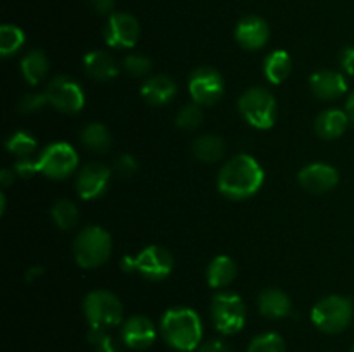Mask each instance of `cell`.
<instances>
[{
  "mask_svg": "<svg viewBox=\"0 0 354 352\" xmlns=\"http://www.w3.org/2000/svg\"><path fill=\"white\" fill-rule=\"evenodd\" d=\"M90 6L99 14H113L114 0H90Z\"/></svg>",
  "mask_w": 354,
  "mask_h": 352,
  "instance_id": "39",
  "label": "cell"
},
{
  "mask_svg": "<svg viewBox=\"0 0 354 352\" xmlns=\"http://www.w3.org/2000/svg\"><path fill=\"white\" fill-rule=\"evenodd\" d=\"M83 311L90 328L107 330L123 321V304L109 290H93L85 297Z\"/></svg>",
  "mask_w": 354,
  "mask_h": 352,
  "instance_id": "7",
  "label": "cell"
},
{
  "mask_svg": "<svg viewBox=\"0 0 354 352\" xmlns=\"http://www.w3.org/2000/svg\"><path fill=\"white\" fill-rule=\"evenodd\" d=\"M351 352H354V347H353V349H351Z\"/></svg>",
  "mask_w": 354,
  "mask_h": 352,
  "instance_id": "43",
  "label": "cell"
},
{
  "mask_svg": "<svg viewBox=\"0 0 354 352\" xmlns=\"http://www.w3.org/2000/svg\"><path fill=\"white\" fill-rule=\"evenodd\" d=\"M14 173H16L14 169H3L0 173V182H2L3 186H9L14 182Z\"/></svg>",
  "mask_w": 354,
  "mask_h": 352,
  "instance_id": "40",
  "label": "cell"
},
{
  "mask_svg": "<svg viewBox=\"0 0 354 352\" xmlns=\"http://www.w3.org/2000/svg\"><path fill=\"white\" fill-rule=\"evenodd\" d=\"M310 88L322 100H335L348 92V83L342 72L334 69H322L311 75Z\"/></svg>",
  "mask_w": 354,
  "mask_h": 352,
  "instance_id": "17",
  "label": "cell"
},
{
  "mask_svg": "<svg viewBox=\"0 0 354 352\" xmlns=\"http://www.w3.org/2000/svg\"><path fill=\"white\" fill-rule=\"evenodd\" d=\"M346 113H348L349 119H351L354 123V90H353L351 95L348 97V104H346Z\"/></svg>",
  "mask_w": 354,
  "mask_h": 352,
  "instance_id": "41",
  "label": "cell"
},
{
  "mask_svg": "<svg viewBox=\"0 0 354 352\" xmlns=\"http://www.w3.org/2000/svg\"><path fill=\"white\" fill-rule=\"evenodd\" d=\"M52 219L57 224L61 230H71L76 226L80 219L78 207L71 202V200H57V202L52 206Z\"/></svg>",
  "mask_w": 354,
  "mask_h": 352,
  "instance_id": "27",
  "label": "cell"
},
{
  "mask_svg": "<svg viewBox=\"0 0 354 352\" xmlns=\"http://www.w3.org/2000/svg\"><path fill=\"white\" fill-rule=\"evenodd\" d=\"M245 317V304L241 295L232 292H221L213 297L211 302V320L218 331L223 335H234L244 328Z\"/></svg>",
  "mask_w": 354,
  "mask_h": 352,
  "instance_id": "8",
  "label": "cell"
},
{
  "mask_svg": "<svg viewBox=\"0 0 354 352\" xmlns=\"http://www.w3.org/2000/svg\"><path fill=\"white\" fill-rule=\"evenodd\" d=\"M121 338L130 349L144 351L154 344L156 326L147 316H131L121 326Z\"/></svg>",
  "mask_w": 354,
  "mask_h": 352,
  "instance_id": "15",
  "label": "cell"
},
{
  "mask_svg": "<svg viewBox=\"0 0 354 352\" xmlns=\"http://www.w3.org/2000/svg\"><path fill=\"white\" fill-rule=\"evenodd\" d=\"M239 113L256 130H270L277 121V100L263 86H252L239 99Z\"/></svg>",
  "mask_w": 354,
  "mask_h": 352,
  "instance_id": "6",
  "label": "cell"
},
{
  "mask_svg": "<svg viewBox=\"0 0 354 352\" xmlns=\"http://www.w3.org/2000/svg\"><path fill=\"white\" fill-rule=\"evenodd\" d=\"M248 352H286V342L279 333H261L252 338Z\"/></svg>",
  "mask_w": 354,
  "mask_h": 352,
  "instance_id": "30",
  "label": "cell"
},
{
  "mask_svg": "<svg viewBox=\"0 0 354 352\" xmlns=\"http://www.w3.org/2000/svg\"><path fill=\"white\" fill-rule=\"evenodd\" d=\"M225 83L223 76L216 71V69L209 68V66H203L197 68L196 71L190 75L189 79V92L190 97L196 104L203 106H213L218 100L223 97Z\"/></svg>",
  "mask_w": 354,
  "mask_h": 352,
  "instance_id": "11",
  "label": "cell"
},
{
  "mask_svg": "<svg viewBox=\"0 0 354 352\" xmlns=\"http://www.w3.org/2000/svg\"><path fill=\"white\" fill-rule=\"evenodd\" d=\"M48 72V59L45 52L30 50L21 61V75L30 85H38Z\"/></svg>",
  "mask_w": 354,
  "mask_h": 352,
  "instance_id": "24",
  "label": "cell"
},
{
  "mask_svg": "<svg viewBox=\"0 0 354 352\" xmlns=\"http://www.w3.org/2000/svg\"><path fill=\"white\" fill-rule=\"evenodd\" d=\"M161 335L176 351L190 352L203 340V321L190 307H171L161 320Z\"/></svg>",
  "mask_w": 354,
  "mask_h": 352,
  "instance_id": "2",
  "label": "cell"
},
{
  "mask_svg": "<svg viewBox=\"0 0 354 352\" xmlns=\"http://www.w3.org/2000/svg\"><path fill=\"white\" fill-rule=\"evenodd\" d=\"M123 69L130 76H135V78H142V76L149 75L152 69L151 59H147L145 55L140 54H128L127 57L123 59Z\"/></svg>",
  "mask_w": 354,
  "mask_h": 352,
  "instance_id": "32",
  "label": "cell"
},
{
  "mask_svg": "<svg viewBox=\"0 0 354 352\" xmlns=\"http://www.w3.org/2000/svg\"><path fill=\"white\" fill-rule=\"evenodd\" d=\"M83 68L92 79L97 81H109L116 78L120 68L111 54L104 50H92L83 57Z\"/></svg>",
  "mask_w": 354,
  "mask_h": 352,
  "instance_id": "19",
  "label": "cell"
},
{
  "mask_svg": "<svg viewBox=\"0 0 354 352\" xmlns=\"http://www.w3.org/2000/svg\"><path fill=\"white\" fill-rule=\"evenodd\" d=\"M121 268L124 273H140L144 278L152 282H161L171 275L175 268V259L171 252L161 245H149L138 254L127 255L121 259Z\"/></svg>",
  "mask_w": 354,
  "mask_h": 352,
  "instance_id": "3",
  "label": "cell"
},
{
  "mask_svg": "<svg viewBox=\"0 0 354 352\" xmlns=\"http://www.w3.org/2000/svg\"><path fill=\"white\" fill-rule=\"evenodd\" d=\"M24 43V33L14 24H3L0 28V54L3 57L14 55Z\"/></svg>",
  "mask_w": 354,
  "mask_h": 352,
  "instance_id": "28",
  "label": "cell"
},
{
  "mask_svg": "<svg viewBox=\"0 0 354 352\" xmlns=\"http://www.w3.org/2000/svg\"><path fill=\"white\" fill-rule=\"evenodd\" d=\"M40 275H44V268H33L30 269V271H26V280L28 282H31L35 276H40Z\"/></svg>",
  "mask_w": 354,
  "mask_h": 352,
  "instance_id": "42",
  "label": "cell"
},
{
  "mask_svg": "<svg viewBox=\"0 0 354 352\" xmlns=\"http://www.w3.org/2000/svg\"><path fill=\"white\" fill-rule=\"evenodd\" d=\"M14 171H16V175L21 176V178H31L35 173H38L37 159H31V157L19 159V161L16 162V166H14Z\"/></svg>",
  "mask_w": 354,
  "mask_h": 352,
  "instance_id": "36",
  "label": "cell"
},
{
  "mask_svg": "<svg viewBox=\"0 0 354 352\" xmlns=\"http://www.w3.org/2000/svg\"><path fill=\"white\" fill-rule=\"evenodd\" d=\"M204 119V113L201 109L199 104H187L180 109V113L176 114V126L182 128V130H196L201 126Z\"/></svg>",
  "mask_w": 354,
  "mask_h": 352,
  "instance_id": "31",
  "label": "cell"
},
{
  "mask_svg": "<svg viewBox=\"0 0 354 352\" xmlns=\"http://www.w3.org/2000/svg\"><path fill=\"white\" fill-rule=\"evenodd\" d=\"M349 121L351 119H349L346 110L327 109L318 114L317 119H315V131L324 140H335V138L344 135Z\"/></svg>",
  "mask_w": 354,
  "mask_h": 352,
  "instance_id": "20",
  "label": "cell"
},
{
  "mask_svg": "<svg viewBox=\"0 0 354 352\" xmlns=\"http://www.w3.org/2000/svg\"><path fill=\"white\" fill-rule=\"evenodd\" d=\"M263 69L268 81L279 85L283 79H287V76L292 71V59L286 50H273L265 57Z\"/></svg>",
  "mask_w": 354,
  "mask_h": 352,
  "instance_id": "23",
  "label": "cell"
},
{
  "mask_svg": "<svg viewBox=\"0 0 354 352\" xmlns=\"http://www.w3.org/2000/svg\"><path fill=\"white\" fill-rule=\"evenodd\" d=\"M192 152L199 161L216 162L223 157L225 141L216 135H203L192 144Z\"/></svg>",
  "mask_w": 354,
  "mask_h": 352,
  "instance_id": "26",
  "label": "cell"
},
{
  "mask_svg": "<svg viewBox=\"0 0 354 352\" xmlns=\"http://www.w3.org/2000/svg\"><path fill=\"white\" fill-rule=\"evenodd\" d=\"M265 183V171L252 155L239 154L218 175V190L230 200H245L256 195Z\"/></svg>",
  "mask_w": 354,
  "mask_h": 352,
  "instance_id": "1",
  "label": "cell"
},
{
  "mask_svg": "<svg viewBox=\"0 0 354 352\" xmlns=\"http://www.w3.org/2000/svg\"><path fill=\"white\" fill-rule=\"evenodd\" d=\"M258 307L263 316L272 317V320H282L290 314L292 304H290V297L282 290L266 289L259 293Z\"/></svg>",
  "mask_w": 354,
  "mask_h": 352,
  "instance_id": "21",
  "label": "cell"
},
{
  "mask_svg": "<svg viewBox=\"0 0 354 352\" xmlns=\"http://www.w3.org/2000/svg\"><path fill=\"white\" fill-rule=\"evenodd\" d=\"M6 147L9 150V154L16 155V157L24 159L30 157L31 154L37 148V140L31 137L26 131H16V133L10 135L6 141Z\"/></svg>",
  "mask_w": 354,
  "mask_h": 352,
  "instance_id": "29",
  "label": "cell"
},
{
  "mask_svg": "<svg viewBox=\"0 0 354 352\" xmlns=\"http://www.w3.org/2000/svg\"><path fill=\"white\" fill-rule=\"evenodd\" d=\"M354 316L353 302L348 297L328 295L315 304L311 321L324 333H341L351 324Z\"/></svg>",
  "mask_w": 354,
  "mask_h": 352,
  "instance_id": "5",
  "label": "cell"
},
{
  "mask_svg": "<svg viewBox=\"0 0 354 352\" xmlns=\"http://www.w3.org/2000/svg\"><path fill=\"white\" fill-rule=\"evenodd\" d=\"M237 276V266L228 255H216L207 266V283L213 289L228 286Z\"/></svg>",
  "mask_w": 354,
  "mask_h": 352,
  "instance_id": "22",
  "label": "cell"
},
{
  "mask_svg": "<svg viewBox=\"0 0 354 352\" xmlns=\"http://www.w3.org/2000/svg\"><path fill=\"white\" fill-rule=\"evenodd\" d=\"M82 144L88 148L90 152L97 154H106L113 144L109 130L100 123H90L82 130Z\"/></svg>",
  "mask_w": 354,
  "mask_h": 352,
  "instance_id": "25",
  "label": "cell"
},
{
  "mask_svg": "<svg viewBox=\"0 0 354 352\" xmlns=\"http://www.w3.org/2000/svg\"><path fill=\"white\" fill-rule=\"evenodd\" d=\"M113 251L111 235L100 226H86L73 242V254L78 266L86 269L99 268L109 259Z\"/></svg>",
  "mask_w": 354,
  "mask_h": 352,
  "instance_id": "4",
  "label": "cell"
},
{
  "mask_svg": "<svg viewBox=\"0 0 354 352\" xmlns=\"http://www.w3.org/2000/svg\"><path fill=\"white\" fill-rule=\"evenodd\" d=\"M199 352H232L230 347L225 344L220 338H213V340H207L201 345Z\"/></svg>",
  "mask_w": 354,
  "mask_h": 352,
  "instance_id": "38",
  "label": "cell"
},
{
  "mask_svg": "<svg viewBox=\"0 0 354 352\" xmlns=\"http://www.w3.org/2000/svg\"><path fill=\"white\" fill-rule=\"evenodd\" d=\"M88 342L93 345L95 352H121L118 347L116 340L111 335H107L106 330H95L90 328L88 331Z\"/></svg>",
  "mask_w": 354,
  "mask_h": 352,
  "instance_id": "33",
  "label": "cell"
},
{
  "mask_svg": "<svg viewBox=\"0 0 354 352\" xmlns=\"http://www.w3.org/2000/svg\"><path fill=\"white\" fill-rule=\"evenodd\" d=\"M270 28L263 17L245 16L239 21L235 28V40L242 48L248 50H258L268 43Z\"/></svg>",
  "mask_w": 354,
  "mask_h": 352,
  "instance_id": "16",
  "label": "cell"
},
{
  "mask_svg": "<svg viewBox=\"0 0 354 352\" xmlns=\"http://www.w3.org/2000/svg\"><path fill=\"white\" fill-rule=\"evenodd\" d=\"M339 62H341L342 69L348 75H354V47L342 48L341 55H339Z\"/></svg>",
  "mask_w": 354,
  "mask_h": 352,
  "instance_id": "37",
  "label": "cell"
},
{
  "mask_svg": "<svg viewBox=\"0 0 354 352\" xmlns=\"http://www.w3.org/2000/svg\"><path fill=\"white\" fill-rule=\"evenodd\" d=\"M48 106L57 109L59 113L76 114L85 106V93L83 88L69 76H57L52 79L45 88Z\"/></svg>",
  "mask_w": 354,
  "mask_h": 352,
  "instance_id": "10",
  "label": "cell"
},
{
  "mask_svg": "<svg viewBox=\"0 0 354 352\" xmlns=\"http://www.w3.org/2000/svg\"><path fill=\"white\" fill-rule=\"evenodd\" d=\"M176 95V83L169 76L154 75L147 78L142 85V97L151 106H165L169 104Z\"/></svg>",
  "mask_w": 354,
  "mask_h": 352,
  "instance_id": "18",
  "label": "cell"
},
{
  "mask_svg": "<svg viewBox=\"0 0 354 352\" xmlns=\"http://www.w3.org/2000/svg\"><path fill=\"white\" fill-rule=\"evenodd\" d=\"M38 173L50 179H64L78 168V154L66 141L47 145L37 157Z\"/></svg>",
  "mask_w": 354,
  "mask_h": 352,
  "instance_id": "9",
  "label": "cell"
},
{
  "mask_svg": "<svg viewBox=\"0 0 354 352\" xmlns=\"http://www.w3.org/2000/svg\"><path fill=\"white\" fill-rule=\"evenodd\" d=\"M47 97H45V93H26V95L21 99L19 102V110L21 113H37V110H40L41 107L47 106Z\"/></svg>",
  "mask_w": 354,
  "mask_h": 352,
  "instance_id": "35",
  "label": "cell"
},
{
  "mask_svg": "<svg viewBox=\"0 0 354 352\" xmlns=\"http://www.w3.org/2000/svg\"><path fill=\"white\" fill-rule=\"evenodd\" d=\"M104 38L113 48H133L140 38V24L131 14L113 12L104 28Z\"/></svg>",
  "mask_w": 354,
  "mask_h": 352,
  "instance_id": "12",
  "label": "cell"
},
{
  "mask_svg": "<svg viewBox=\"0 0 354 352\" xmlns=\"http://www.w3.org/2000/svg\"><path fill=\"white\" fill-rule=\"evenodd\" d=\"M111 182V169L100 162H88L76 176V192L80 199L93 200L106 192Z\"/></svg>",
  "mask_w": 354,
  "mask_h": 352,
  "instance_id": "13",
  "label": "cell"
},
{
  "mask_svg": "<svg viewBox=\"0 0 354 352\" xmlns=\"http://www.w3.org/2000/svg\"><path fill=\"white\" fill-rule=\"evenodd\" d=\"M297 182L310 193H327L337 186L339 171L325 162H313L301 169Z\"/></svg>",
  "mask_w": 354,
  "mask_h": 352,
  "instance_id": "14",
  "label": "cell"
},
{
  "mask_svg": "<svg viewBox=\"0 0 354 352\" xmlns=\"http://www.w3.org/2000/svg\"><path fill=\"white\" fill-rule=\"evenodd\" d=\"M137 159L130 154L120 155V157L116 159V162H114V173H116L118 176H121V178H130V176H133L135 173H137Z\"/></svg>",
  "mask_w": 354,
  "mask_h": 352,
  "instance_id": "34",
  "label": "cell"
}]
</instances>
